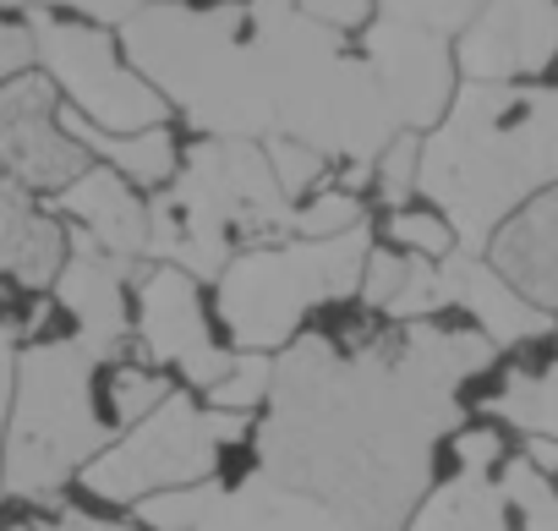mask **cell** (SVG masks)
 Wrapping results in <instances>:
<instances>
[{"label": "cell", "mask_w": 558, "mask_h": 531, "mask_svg": "<svg viewBox=\"0 0 558 531\" xmlns=\"http://www.w3.org/2000/svg\"><path fill=\"white\" fill-rule=\"evenodd\" d=\"M34 61H39V50H34V28L0 17V88H7L12 77H23Z\"/></svg>", "instance_id": "obj_27"}, {"label": "cell", "mask_w": 558, "mask_h": 531, "mask_svg": "<svg viewBox=\"0 0 558 531\" xmlns=\"http://www.w3.org/2000/svg\"><path fill=\"white\" fill-rule=\"evenodd\" d=\"M61 88L45 72H23L0 88V170L28 192L61 197L83 170H94V154L66 132L61 121Z\"/></svg>", "instance_id": "obj_8"}, {"label": "cell", "mask_w": 558, "mask_h": 531, "mask_svg": "<svg viewBox=\"0 0 558 531\" xmlns=\"http://www.w3.org/2000/svg\"><path fill=\"white\" fill-rule=\"evenodd\" d=\"M72 257V225L39 203V192L0 181V275L17 291H56Z\"/></svg>", "instance_id": "obj_13"}, {"label": "cell", "mask_w": 558, "mask_h": 531, "mask_svg": "<svg viewBox=\"0 0 558 531\" xmlns=\"http://www.w3.org/2000/svg\"><path fill=\"white\" fill-rule=\"evenodd\" d=\"M143 275V263H121L105 246H94L83 230H72V257L56 280V307L72 318V335L99 357H132V286Z\"/></svg>", "instance_id": "obj_10"}, {"label": "cell", "mask_w": 558, "mask_h": 531, "mask_svg": "<svg viewBox=\"0 0 558 531\" xmlns=\"http://www.w3.org/2000/svg\"><path fill=\"white\" fill-rule=\"evenodd\" d=\"M235 7H246V0H235Z\"/></svg>", "instance_id": "obj_31"}, {"label": "cell", "mask_w": 558, "mask_h": 531, "mask_svg": "<svg viewBox=\"0 0 558 531\" xmlns=\"http://www.w3.org/2000/svg\"><path fill=\"white\" fill-rule=\"evenodd\" d=\"M197 531H351V526L324 498H313L302 487H286L274 476H257L241 493L214 487V504H208Z\"/></svg>", "instance_id": "obj_14"}, {"label": "cell", "mask_w": 558, "mask_h": 531, "mask_svg": "<svg viewBox=\"0 0 558 531\" xmlns=\"http://www.w3.org/2000/svg\"><path fill=\"white\" fill-rule=\"evenodd\" d=\"M476 12H482V0H378V17H395V23L444 34V39H460Z\"/></svg>", "instance_id": "obj_23"}, {"label": "cell", "mask_w": 558, "mask_h": 531, "mask_svg": "<svg viewBox=\"0 0 558 531\" xmlns=\"http://www.w3.org/2000/svg\"><path fill=\"white\" fill-rule=\"evenodd\" d=\"M263 148H268V165H274V181H279V192H286L291 203H307L318 186H329L335 181V159L329 154H318L313 143H296V137H263Z\"/></svg>", "instance_id": "obj_20"}, {"label": "cell", "mask_w": 558, "mask_h": 531, "mask_svg": "<svg viewBox=\"0 0 558 531\" xmlns=\"http://www.w3.org/2000/svg\"><path fill=\"white\" fill-rule=\"evenodd\" d=\"M422 197V132H395V143L373 165V203L405 208Z\"/></svg>", "instance_id": "obj_21"}, {"label": "cell", "mask_w": 558, "mask_h": 531, "mask_svg": "<svg viewBox=\"0 0 558 531\" xmlns=\"http://www.w3.org/2000/svg\"><path fill=\"white\" fill-rule=\"evenodd\" d=\"M61 121H66V132L99 159V165H110V170H121L137 192H165L175 176H181V159H186V148L175 143V132L170 126H148V132H126V137H116V132H99L94 121H83L72 105L61 110Z\"/></svg>", "instance_id": "obj_15"}, {"label": "cell", "mask_w": 558, "mask_h": 531, "mask_svg": "<svg viewBox=\"0 0 558 531\" xmlns=\"http://www.w3.org/2000/svg\"><path fill=\"white\" fill-rule=\"evenodd\" d=\"M28 7H61V12H77L83 23H99V28H126L132 17H143L148 7H165V0H28Z\"/></svg>", "instance_id": "obj_25"}, {"label": "cell", "mask_w": 558, "mask_h": 531, "mask_svg": "<svg viewBox=\"0 0 558 531\" xmlns=\"http://www.w3.org/2000/svg\"><path fill=\"white\" fill-rule=\"evenodd\" d=\"M0 7H28V0H0Z\"/></svg>", "instance_id": "obj_29"}, {"label": "cell", "mask_w": 558, "mask_h": 531, "mask_svg": "<svg viewBox=\"0 0 558 531\" xmlns=\"http://www.w3.org/2000/svg\"><path fill=\"white\" fill-rule=\"evenodd\" d=\"M132 346L143 362L170 367L175 384L192 395L214 389L235 362V351L219 335L214 286L175 269V263H143L132 286Z\"/></svg>", "instance_id": "obj_6"}, {"label": "cell", "mask_w": 558, "mask_h": 531, "mask_svg": "<svg viewBox=\"0 0 558 531\" xmlns=\"http://www.w3.org/2000/svg\"><path fill=\"white\" fill-rule=\"evenodd\" d=\"M121 50L197 137H274L252 17L235 0L148 7L121 28Z\"/></svg>", "instance_id": "obj_2"}, {"label": "cell", "mask_w": 558, "mask_h": 531, "mask_svg": "<svg viewBox=\"0 0 558 531\" xmlns=\"http://www.w3.org/2000/svg\"><path fill=\"white\" fill-rule=\"evenodd\" d=\"M389 116L400 132H433L454 94H460V61H454V39L444 34H427V28H411V23H395V17H378L362 39H356Z\"/></svg>", "instance_id": "obj_7"}, {"label": "cell", "mask_w": 558, "mask_h": 531, "mask_svg": "<svg viewBox=\"0 0 558 531\" xmlns=\"http://www.w3.org/2000/svg\"><path fill=\"white\" fill-rule=\"evenodd\" d=\"M50 531H143V526L137 520H105V515H88L77 504H56Z\"/></svg>", "instance_id": "obj_28"}, {"label": "cell", "mask_w": 558, "mask_h": 531, "mask_svg": "<svg viewBox=\"0 0 558 531\" xmlns=\"http://www.w3.org/2000/svg\"><path fill=\"white\" fill-rule=\"evenodd\" d=\"M465 83H547L558 77V0H482L454 39Z\"/></svg>", "instance_id": "obj_9"}, {"label": "cell", "mask_w": 558, "mask_h": 531, "mask_svg": "<svg viewBox=\"0 0 558 531\" xmlns=\"http://www.w3.org/2000/svg\"><path fill=\"white\" fill-rule=\"evenodd\" d=\"M268 395H274V357H246V351H235V362H230V373L214 384V389H203L197 400L208 406V411H225V417H263L268 411Z\"/></svg>", "instance_id": "obj_19"}, {"label": "cell", "mask_w": 558, "mask_h": 531, "mask_svg": "<svg viewBox=\"0 0 558 531\" xmlns=\"http://www.w3.org/2000/svg\"><path fill=\"white\" fill-rule=\"evenodd\" d=\"M302 17H313L318 28L329 34H345V39H362L373 23H378V0H296Z\"/></svg>", "instance_id": "obj_24"}, {"label": "cell", "mask_w": 558, "mask_h": 531, "mask_svg": "<svg viewBox=\"0 0 558 531\" xmlns=\"http://www.w3.org/2000/svg\"><path fill=\"white\" fill-rule=\"evenodd\" d=\"M504 373H509V367H504ZM493 417H504V422L520 427V433H553V438H558V367H553L547 378H536V384L509 378L504 406H498Z\"/></svg>", "instance_id": "obj_22"}, {"label": "cell", "mask_w": 558, "mask_h": 531, "mask_svg": "<svg viewBox=\"0 0 558 531\" xmlns=\"http://www.w3.org/2000/svg\"><path fill=\"white\" fill-rule=\"evenodd\" d=\"M558 186V77L460 83L449 116L422 137V197L438 203L465 252L536 192Z\"/></svg>", "instance_id": "obj_1"}, {"label": "cell", "mask_w": 558, "mask_h": 531, "mask_svg": "<svg viewBox=\"0 0 558 531\" xmlns=\"http://www.w3.org/2000/svg\"><path fill=\"white\" fill-rule=\"evenodd\" d=\"M362 225H373V208H367V197L362 192H351V186H318L307 203H296V214H291V236H302V241H329V236H351V230H362Z\"/></svg>", "instance_id": "obj_18"}, {"label": "cell", "mask_w": 558, "mask_h": 531, "mask_svg": "<svg viewBox=\"0 0 558 531\" xmlns=\"http://www.w3.org/2000/svg\"><path fill=\"white\" fill-rule=\"evenodd\" d=\"M12 531H39V526H12Z\"/></svg>", "instance_id": "obj_30"}, {"label": "cell", "mask_w": 558, "mask_h": 531, "mask_svg": "<svg viewBox=\"0 0 558 531\" xmlns=\"http://www.w3.org/2000/svg\"><path fill=\"white\" fill-rule=\"evenodd\" d=\"M373 236L384 246L405 252V257H422V263H449L454 252H465L454 219L438 203H427V197H416L405 208H378L373 214Z\"/></svg>", "instance_id": "obj_17"}, {"label": "cell", "mask_w": 558, "mask_h": 531, "mask_svg": "<svg viewBox=\"0 0 558 531\" xmlns=\"http://www.w3.org/2000/svg\"><path fill=\"white\" fill-rule=\"evenodd\" d=\"M56 214H66L72 230H83L94 246H105L110 257L121 263H148V236H154V219H148V192H137L121 170L99 165L83 170L61 197H56Z\"/></svg>", "instance_id": "obj_11"}, {"label": "cell", "mask_w": 558, "mask_h": 531, "mask_svg": "<svg viewBox=\"0 0 558 531\" xmlns=\"http://www.w3.org/2000/svg\"><path fill=\"white\" fill-rule=\"evenodd\" d=\"M17 329L0 324V493H7V422H12V389H17Z\"/></svg>", "instance_id": "obj_26"}, {"label": "cell", "mask_w": 558, "mask_h": 531, "mask_svg": "<svg viewBox=\"0 0 558 531\" xmlns=\"http://www.w3.org/2000/svg\"><path fill=\"white\" fill-rule=\"evenodd\" d=\"M214 460H219V433H214L208 406L192 389H175L154 417L126 427L99 460H88L77 482L99 504L137 509L154 493L214 482Z\"/></svg>", "instance_id": "obj_5"}, {"label": "cell", "mask_w": 558, "mask_h": 531, "mask_svg": "<svg viewBox=\"0 0 558 531\" xmlns=\"http://www.w3.org/2000/svg\"><path fill=\"white\" fill-rule=\"evenodd\" d=\"M493 269L542 313L558 318V186L525 197L487 241L482 252Z\"/></svg>", "instance_id": "obj_12"}, {"label": "cell", "mask_w": 558, "mask_h": 531, "mask_svg": "<svg viewBox=\"0 0 558 531\" xmlns=\"http://www.w3.org/2000/svg\"><path fill=\"white\" fill-rule=\"evenodd\" d=\"M116 444L99 411V357L77 335L17 351V389L7 422V493L56 498L88 460Z\"/></svg>", "instance_id": "obj_3"}, {"label": "cell", "mask_w": 558, "mask_h": 531, "mask_svg": "<svg viewBox=\"0 0 558 531\" xmlns=\"http://www.w3.org/2000/svg\"><path fill=\"white\" fill-rule=\"evenodd\" d=\"M175 389H181L175 373L143 362L137 351L132 357H116V362H99V411H105V422H110L116 438L126 427H137L143 417H154Z\"/></svg>", "instance_id": "obj_16"}, {"label": "cell", "mask_w": 558, "mask_h": 531, "mask_svg": "<svg viewBox=\"0 0 558 531\" xmlns=\"http://www.w3.org/2000/svg\"><path fill=\"white\" fill-rule=\"evenodd\" d=\"M28 28H34L45 77L66 94V105L83 121H94L99 132H116V137L170 126L165 94L126 61V50L110 28L83 23V17H56L50 7H28Z\"/></svg>", "instance_id": "obj_4"}]
</instances>
